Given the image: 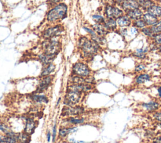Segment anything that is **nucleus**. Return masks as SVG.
<instances>
[{
  "label": "nucleus",
  "mask_w": 161,
  "mask_h": 143,
  "mask_svg": "<svg viewBox=\"0 0 161 143\" xmlns=\"http://www.w3.org/2000/svg\"><path fill=\"white\" fill-rule=\"evenodd\" d=\"M151 28V30L153 34H157L159 33H161V20L157 21V23L153 26L150 27Z\"/></svg>",
  "instance_id": "27"
},
{
  "label": "nucleus",
  "mask_w": 161,
  "mask_h": 143,
  "mask_svg": "<svg viewBox=\"0 0 161 143\" xmlns=\"http://www.w3.org/2000/svg\"><path fill=\"white\" fill-rule=\"evenodd\" d=\"M151 79V77L149 74H141L137 76L135 78V82L137 84H143L146 82L150 81Z\"/></svg>",
  "instance_id": "18"
},
{
  "label": "nucleus",
  "mask_w": 161,
  "mask_h": 143,
  "mask_svg": "<svg viewBox=\"0 0 161 143\" xmlns=\"http://www.w3.org/2000/svg\"><path fill=\"white\" fill-rule=\"evenodd\" d=\"M53 3H58L61 1H63V0H51Z\"/></svg>",
  "instance_id": "43"
},
{
  "label": "nucleus",
  "mask_w": 161,
  "mask_h": 143,
  "mask_svg": "<svg viewBox=\"0 0 161 143\" xmlns=\"http://www.w3.org/2000/svg\"><path fill=\"white\" fill-rule=\"evenodd\" d=\"M158 49H159V52L161 53V45H160V46H159V48H158Z\"/></svg>",
  "instance_id": "44"
},
{
  "label": "nucleus",
  "mask_w": 161,
  "mask_h": 143,
  "mask_svg": "<svg viewBox=\"0 0 161 143\" xmlns=\"http://www.w3.org/2000/svg\"><path fill=\"white\" fill-rule=\"evenodd\" d=\"M56 124L54 125V126L53 127V132H52V141L54 142L55 140H56V133H57V128H56Z\"/></svg>",
  "instance_id": "37"
},
{
  "label": "nucleus",
  "mask_w": 161,
  "mask_h": 143,
  "mask_svg": "<svg viewBox=\"0 0 161 143\" xmlns=\"http://www.w3.org/2000/svg\"><path fill=\"white\" fill-rule=\"evenodd\" d=\"M153 5H154V3H153L152 1H151V0H144L141 6L144 9L147 10V8H149V7L152 6Z\"/></svg>",
  "instance_id": "33"
},
{
  "label": "nucleus",
  "mask_w": 161,
  "mask_h": 143,
  "mask_svg": "<svg viewBox=\"0 0 161 143\" xmlns=\"http://www.w3.org/2000/svg\"><path fill=\"white\" fill-rule=\"evenodd\" d=\"M84 112V107L79 106H66L63 109V115L64 116L74 117L79 116Z\"/></svg>",
  "instance_id": "6"
},
{
  "label": "nucleus",
  "mask_w": 161,
  "mask_h": 143,
  "mask_svg": "<svg viewBox=\"0 0 161 143\" xmlns=\"http://www.w3.org/2000/svg\"><path fill=\"white\" fill-rule=\"evenodd\" d=\"M159 126L160 127V128H161V123L159 124Z\"/></svg>",
  "instance_id": "45"
},
{
  "label": "nucleus",
  "mask_w": 161,
  "mask_h": 143,
  "mask_svg": "<svg viewBox=\"0 0 161 143\" xmlns=\"http://www.w3.org/2000/svg\"><path fill=\"white\" fill-rule=\"evenodd\" d=\"M105 15L107 18L116 20L124 15V11L116 6L108 5L105 9Z\"/></svg>",
  "instance_id": "5"
},
{
  "label": "nucleus",
  "mask_w": 161,
  "mask_h": 143,
  "mask_svg": "<svg viewBox=\"0 0 161 143\" xmlns=\"http://www.w3.org/2000/svg\"><path fill=\"white\" fill-rule=\"evenodd\" d=\"M32 99L35 102L39 103H47L49 101L46 96L43 95H35L32 97Z\"/></svg>",
  "instance_id": "25"
},
{
  "label": "nucleus",
  "mask_w": 161,
  "mask_h": 143,
  "mask_svg": "<svg viewBox=\"0 0 161 143\" xmlns=\"http://www.w3.org/2000/svg\"><path fill=\"white\" fill-rule=\"evenodd\" d=\"M138 28L133 27L132 28H131V30H130L131 34V35H136V34H137V33L138 32Z\"/></svg>",
  "instance_id": "38"
},
{
  "label": "nucleus",
  "mask_w": 161,
  "mask_h": 143,
  "mask_svg": "<svg viewBox=\"0 0 161 143\" xmlns=\"http://www.w3.org/2000/svg\"><path fill=\"white\" fill-rule=\"evenodd\" d=\"M83 93L67 91L66 94L65 95L64 104L67 106H77L80 102L82 99Z\"/></svg>",
  "instance_id": "4"
},
{
  "label": "nucleus",
  "mask_w": 161,
  "mask_h": 143,
  "mask_svg": "<svg viewBox=\"0 0 161 143\" xmlns=\"http://www.w3.org/2000/svg\"><path fill=\"white\" fill-rule=\"evenodd\" d=\"M120 32H121V34H122V35H123V36H125L126 35H127L128 31H127V30L126 29V28H123V29L121 30Z\"/></svg>",
  "instance_id": "39"
},
{
  "label": "nucleus",
  "mask_w": 161,
  "mask_h": 143,
  "mask_svg": "<svg viewBox=\"0 0 161 143\" xmlns=\"http://www.w3.org/2000/svg\"><path fill=\"white\" fill-rule=\"evenodd\" d=\"M121 6L123 10L125 12L129 10L139 8L140 6L137 0H124Z\"/></svg>",
  "instance_id": "8"
},
{
  "label": "nucleus",
  "mask_w": 161,
  "mask_h": 143,
  "mask_svg": "<svg viewBox=\"0 0 161 143\" xmlns=\"http://www.w3.org/2000/svg\"><path fill=\"white\" fill-rule=\"evenodd\" d=\"M92 18L96 22V23L100 24H103L105 20L104 17L101 15H99V14H94L92 16Z\"/></svg>",
  "instance_id": "28"
},
{
  "label": "nucleus",
  "mask_w": 161,
  "mask_h": 143,
  "mask_svg": "<svg viewBox=\"0 0 161 143\" xmlns=\"http://www.w3.org/2000/svg\"><path fill=\"white\" fill-rule=\"evenodd\" d=\"M117 25L120 27L125 28L130 26L131 24V20L126 15H123L116 20Z\"/></svg>",
  "instance_id": "14"
},
{
  "label": "nucleus",
  "mask_w": 161,
  "mask_h": 143,
  "mask_svg": "<svg viewBox=\"0 0 161 143\" xmlns=\"http://www.w3.org/2000/svg\"><path fill=\"white\" fill-rule=\"evenodd\" d=\"M54 57L55 56L53 55L44 54L40 56V59L43 63L45 64V65H49L53 61Z\"/></svg>",
  "instance_id": "22"
},
{
  "label": "nucleus",
  "mask_w": 161,
  "mask_h": 143,
  "mask_svg": "<svg viewBox=\"0 0 161 143\" xmlns=\"http://www.w3.org/2000/svg\"><path fill=\"white\" fill-rule=\"evenodd\" d=\"M67 11V6L62 3L50 11L47 15V19L50 21H55L58 20L63 19L66 16Z\"/></svg>",
  "instance_id": "2"
},
{
  "label": "nucleus",
  "mask_w": 161,
  "mask_h": 143,
  "mask_svg": "<svg viewBox=\"0 0 161 143\" xmlns=\"http://www.w3.org/2000/svg\"><path fill=\"white\" fill-rule=\"evenodd\" d=\"M104 26L107 28V30H115L116 29L117 23L116 20L114 19H109L107 18L104 21Z\"/></svg>",
  "instance_id": "17"
},
{
  "label": "nucleus",
  "mask_w": 161,
  "mask_h": 143,
  "mask_svg": "<svg viewBox=\"0 0 161 143\" xmlns=\"http://www.w3.org/2000/svg\"><path fill=\"white\" fill-rule=\"evenodd\" d=\"M72 72L74 76L86 78L90 76L91 69L89 66L82 62L76 63L72 67Z\"/></svg>",
  "instance_id": "3"
},
{
  "label": "nucleus",
  "mask_w": 161,
  "mask_h": 143,
  "mask_svg": "<svg viewBox=\"0 0 161 143\" xmlns=\"http://www.w3.org/2000/svg\"><path fill=\"white\" fill-rule=\"evenodd\" d=\"M50 133L48 132V133H47V141H48V142H49L50 140Z\"/></svg>",
  "instance_id": "42"
},
{
  "label": "nucleus",
  "mask_w": 161,
  "mask_h": 143,
  "mask_svg": "<svg viewBox=\"0 0 161 143\" xmlns=\"http://www.w3.org/2000/svg\"><path fill=\"white\" fill-rule=\"evenodd\" d=\"M142 19L144 21L146 25L149 27L153 26V25L157 23V21H159L157 17L153 16L151 14H150L147 12L144 14L143 16H142Z\"/></svg>",
  "instance_id": "11"
},
{
  "label": "nucleus",
  "mask_w": 161,
  "mask_h": 143,
  "mask_svg": "<svg viewBox=\"0 0 161 143\" xmlns=\"http://www.w3.org/2000/svg\"><path fill=\"white\" fill-rule=\"evenodd\" d=\"M78 46L85 58H91L96 55L100 48V45L91 39L85 37H82L79 38Z\"/></svg>",
  "instance_id": "1"
},
{
  "label": "nucleus",
  "mask_w": 161,
  "mask_h": 143,
  "mask_svg": "<svg viewBox=\"0 0 161 143\" xmlns=\"http://www.w3.org/2000/svg\"><path fill=\"white\" fill-rule=\"evenodd\" d=\"M85 119L83 117H80L79 116H74V117H70L67 119V123L73 125L80 124L84 123Z\"/></svg>",
  "instance_id": "21"
},
{
  "label": "nucleus",
  "mask_w": 161,
  "mask_h": 143,
  "mask_svg": "<svg viewBox=\"0 0 161 143\" xmlns=\"http://www.w3.org/2000/svg\"><path fill=\"white\" fill-rule=\"evenodd\" d=\"M62 31H63V28L60 26L52 27L47 29L45 31L44 36L46 38H52L61 33Z\"/></svg>",
  "instance_id": "12"
},
{
  "label": "nucleus",
  "mask_w": 161,
  "mask_h": 143,
  "mask_svg": "<svg viewBox=\"0 0 161 143\" xmlns=\"http://www.w3.org/2000/svg\"><path fill=\"white\" fill-rule=\"evenodd\" d=\"M142 107L149 112H156L157 110L160 109V104L157 102L151 101L149 102L144 103L142 104Z\"/></svg>",
  "instance_id": "10"
},
{
  "label": "nucleus",
  "mask_w": 161,
  "mask_h": 143,
  "mask_svg": "<svg viewBox=\"0 0 161 143\" xmlns=\"http://www.w3.org/2000/svg\"><path fill=\"white\" fill-rule=\"evenodd\" d=\"M148 51V48L137 49L133 53V55L138 59H144L146 56V53Z\"/></svg>",
  "instance_id": "24"
},
{
  "label": "nucleus",
  "mask_w": 161,
  "mask_h": 143,
  "mask_svg": "<svg viewBox=\"0 0 161 143\" xmlns=\"http://www.w3.org/2000/svg\"><path fill=\"white\" fill-rule=\"evenodd\" d=\"M153 141H154V143H161V136L156 138Z\"/></svg>",
  "instance_id": "40"
},
{
  "label": "nucleus",
  "mask_w": 161,
  "mask_h": 143,
  "mask_svg": "<svg viewBox=\"0 0 161 143\" xmlns=\"http://www.w3.org/2000/svg\"><path fill=\"white\" fill-rule=\"evenodd\" d=\"M157 92H158V95L160 99H161V86L159 87L157 89Z\"/></svg>",
  "instance_id": "41"
},
{
  "label": "nucleus",
  "mask_w": 161,
  "mask_h": 143,
  "mask_svg": "<svg viewBox=\"0 0 161 143\" xmlns=\"http://www.w3.org/2000/svg\"><path fill=\"white\" fill-rule=\"evenodd\" d=\"M0 130L2 131L3 132H4V133H5L6 134L11 132L10 128L8 126H7V125L4 124H2L0 125Z\"/></svg>",
  "instance_id": "35"
},
{
  "label": "nucleus",
  "mask_w": 161,
  "mask_h": 143,
  "mask_svg": "<svg viewBox=\"0 0 161 143\" xmlns=\"http://www.w3.org/2000/svg\"><path fill=\"white\" fill-rule=\"evenodd\" d=\"M17 141L15 138H13L12 137L9 136H6L0 138V142H6V143H16Z\"/></svg>",
  "instance_id": "29"
},
{
  "label": "nucleus",
  "mask_w": 161,
  "mask_h": 143,
  "mask_svg": "<svg viewBox=\"0 0 161 143\" xmlns=\"http://www.w3.org/2000/svg\"><path fill=\"white\" fill-rule=\"evenodd\" d=\"M146 10H147V13L157 17V18L161 17V6L153 5Z\"/></svg>",
  "instance_id": "15"
},
{
  "label": "nucleus",
  "mask_w": 161,
  "mask_h": 143,
  "mask_svg": "<svg viewBox=\"0 0 161 143\" xmlns=\"http://www.w3.org/2000/svg\"><path fill=\"white\" fill-rule=\"evenodd\" d=\"M133 25L134 27L138 28V29H142V28L147 27L145 23L144 22V21L142 18L137 20H134L133 21Z\"/></svg>",
  "instance_id": "26"
},
{
  "label": "nucleus",
  "mask_w": 161,
  "mask_h": 143,
  "mask_svg": "<svg viewBox=\"0 0 161 143\" xmlns=\"http://www.w3.org/2000/svg\"><path fill=\"white\" fill-rule=\"evenodd\" d=\"M145 69H146V65L145 64L140 63V64H138V65L135 67V71L136 72H140L144 70Z\"/></svg>",
  "instance_id": "34"
},
{
  "label": "nucleus",
  "mask_w": 161,
  "mask_h": 143,
  "mask_svg": "<svg viewBox=\"0 0 161 143\" xmlns=\"http://www.w3.org/2000/svg\"><path fill=\"white\" fill-rule=\"evenodd\" d=\"M141 31L144 35L147 36V37H149L152 38L153 36L154 35V34L153 33V32L151 30V27H145L144 28H142V29H141Z\"/></svg>",
  "instance_id": "32"
},
{
  "label": "nucleus",
  "mask_w": 161,
  "mask_h": 143,
  "mask_svg": "<svg viewBox=\"0 0 161 143\" xmlns=\"http://www.w3.org/2000/svg\"><path fill=\"white\" fill-rule=\"evenodd\" d=\"M153 119L159 123H161V111L160 112H155L153 115Z\"/></svg>",
  "instance_id": "36"
},
{
  "label": "nucleus",
  "mask_w": 161,
  "mask_h": 143,
  "mask_svg": "<svg viewBox=\"0 0 161 143\" xmlns=\"http://www.w3.org/2000/svg\"><path fill=\"white\" fill-rule=\"evenodd\" d=\"M76 127H63L59 129V131H58V135L61 138H64L65 136L71 133V132H74L75 131L76 129H75Z\"/></svg>",
  "instance_id": "20"
},
{
  "label": "nucleus",
  "mask_w": 161,
  "mask_h": 143,
  "mask_svg": "<svg viewBox=\"0 0 161 143\" xmlns=\"http://www.w3.org/2000/svg\"><path fill=\"white\" fill-rule=\"evenodd\" d=\"M35 129V121L32 119H28L26 122L25 128V133L27 134H31L34 132Z\"/></svg>",
  "instance_id": "16"
},
{
  "label": "nucleus",
  "mask_w": 161,
  "mask_h": 143,
  "mask_svg": "<svg viewBox=\"0 0 161 143\" xmlns=\"http://www.w3.org/2000/svg\"><path fill=\"white\" fill-rule=\"evenodd\" d=\"M55 69H56V66H55L54 64L52 63L49 64V65L47 66V67L43 70L42 72V76H44V77L48 76L49 75L53 72Z\"/></svg>",
  "instance_id": "23"
},
{
  "label": "nucleus",
  "mask_w": 161,
  "mask_h": 143,
  "mask_svg": "<svg viewBox=\"0 0 161 143\" xmlns=\"http://www.w3.org/2000/svg\"><path fill=\"white\" fill-rule=\"evenodd\" d=\"M60 44L56 40H51L45 46V54L56 56L60 50Z\"/></svg>",
  "instance_id": "7"
},
{
  "label": "nucleus",
  "mask_w": 161,
  "mask_h": 143,
  "mask_svg": "<svg viewBox=\"0 0 161 143\" xmlns=\"http://www.w3.org/2000/svg\"><path fill=\"white\" fill-rule=\"evenodd\" d=\"M51 82H52V78L49 76H47L45 77L40 82V84L39 85V90L40 91H44L45 89L49 87V85L50 84Z\"/></svg>",
  "instance_id": "19"
},
{
  "label": "nucleus",
  "mask_w": 161,
  "mask_h": 143,
  "mask_svg": "<svg viewBox=\"0 0 161 143\" xmlns=\"http://www.w3.org/2000/svg\"><path fill=\"white\" fill-rule=\"evenodd\" d=\"M152 40L155 45L160 46L161 45V33L155 34L153 36Z\"/></svg>",
  "instance_id": "31"
},
{
  "label": "nucleus",
  "mask_w": 161,
  "mask_h": 143,
  "mask_svg": "<svg viewBox=\"0 0 161 143\" xmlns=\"http://www.w3.org/2000/svg\"><path fill=\"white\" fill-rule=\"evenodd\" d=\"M143 15V12H142L140 8L129 10L126 12V15L129 17L131 20L133 21L141 19Z\"/></svg>",
  "instance_id": "9"
},
{
  "label": "nucleus",
  "mask_w": 161,
  "mask_h": 143,
  "mask_svg": "<svg viewBox=\"0 0 161 143\" xmlns=\"http://www.w3.org/2000/svg\"><path fill=\"white\" fill-rule=\"evenodd\" d=\"M18 140H19L22 143H27V142H29V141H30V138H29V135L26 134V133L19 134V135H18Z\"/></svg>",
  "instance_id": "30"
},
{
  "label": "nucleus",
  "mask_w": 161,
  "mask_h": 143,
  "mask_svg": "<svg viewBox=\"0 0 161 143\" xmlns=\"http://www.w3.org/2000/svg\"><path fill=\"white\" fill-rule=\"evenodd\" d=\"M92 29L96 32V33L101 37H104L108 33V30L104 26L103 24L96 23L92 27Z\"/></svg>",
  "instance_id": "13"
}]
</instances>
